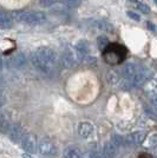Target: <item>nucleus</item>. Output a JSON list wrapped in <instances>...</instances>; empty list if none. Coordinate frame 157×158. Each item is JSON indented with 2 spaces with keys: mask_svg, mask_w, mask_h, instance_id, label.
I'll return each mask as SVG.
<instances>
[{
  "mask_svg": "<svg viewBox=\"0 0 157 158\" xmlns=\"http://www.w3.org/2000/svg\"><path fill=\"white\" fill-rule=\"evenodd\" d=\"M31 63L32 65L39 70L40 72L51 76L56 73L60 60L58 59L57 52L49 46H40L31 53Z\"/></svg>",
  "mask_w": 157,
  "mask_h": 158,
  "instance_id": "obj_1",
  "label": "nucleus"
},
{
  "mask_svg": "<svg viewBox=\"0 0 157 158\" xmlns=\"http://www.w3.org/2000/svg\"><path fill=\"white\" fill-rule=\"evenodd\" d=\"M128 54L126 47L121 44H109L103 51V59L110 65H118L125 59Z\"/></svg>",
  "mask_w": 157,
  "mask_h": 158,
  "instance_id": "obj_2",
  "label": "nucleus"
},
{
  "mask_svg": "<svg viewBox=\"0 0 157 158\" xmlns=\"http://www.w3.org/2000/svg\"><path fill=\"white\" fill-rule=\"evenodd\" d=\"M14 19L28 26H39L46 21V15L38 11H20L14 12Z\"/></svg>",
  "mask_w": 157,
  "mask_h": 158,
  "instance_id": "obj_3",
  "label": "nucleus"
},
{
  "mask_svg": "<svg viewBox=\"0 0 157 158\" xmlns=\"http://www.w3.org/2000/svg\"><path fill=\"white\" fill-rule=\"evenodd\" d=\"M79 63H80V56H79L78 50L76 48V46L67 45L62 53L60 65L66 69H72V67L78 65Z\"/></svg>",
  "mask_w": 157,
  "mask_h": 158,
  "instance_id": "obj_4",
  "label": "nucleus"
},
{
  "mask_svg": "<svg viewBox=\"0 0 157 158\" xmlns=\"http://www.w3.org/2000/svg\"><path fill=\"white\" fill-rule=\"evenodd\" d=\"M38 151L45 158H53L57 155V148L50 139H43L38 144Z\"/></svg>",
  "mask_w": 157,
  "mask_h": 158,
  "instance_id": "obj_5",
  "label": "nucleus"
},
{
  "mask_svg": "<svg viewBox=\"0 0 157 158\" xmlns=\"http://www.w3.org/2000/svg\"><path fill=\"white\" fill-rule=\"evenodd\" d=\"M91 27H95L99 31H104V32L108 33H113L115 31V27L112 25L111 23H109L108 20L105 19H89L86 21Z\"/></svg>",
  "mask_w": 157,
  "mask_h": 158,
  "instance_id": "obj_6",
  "label": "nucleus"
},
{
  "mask_svg": "<svg viewBox=\"0 0 157 158\" xmlns=\"http://www.w3.org/2000/svg\"><path fill=\"white\" fill-rule=\"evenodd\" d=\"M150 77V73L144 67H139V70L137 71V73L134 76V78L130 80V84L135 87H141L142 85H144L148 79Z\"/></svg>",
  "mask_w": 157,
  "mask_h": 158,
  "instance_id": "obj_7",
  "label": "nucleus"
},
{
  "mask_svg": "<svg viewBox=\"0 0 157 158\" xmlns=\"http://www.w3.org/2000/svg\"><path fill=\"white\" fill-rule=\"evenodd\" d=\"M26 136L25 133V129L21 125H18V124H14V125H11L10 130H8V137L13 142V143H21V140L24 139V137Z\"/></svg>",
  "mask_w": 157,
  "mask_h": 158,
  "instance_id": "obj_8",
  "label": "nucleus"
},
{
  "mask_svg": "<svg viewBox=\"0 0 157 158\" xmlns=\"http://www.w3.org/2000/svg\"><path fill=\"white\" fill-rule=\"evenodd\" d=\"M26 56L24 53H17L14 56H11L7 60H5L4 63L7 65V67L11 69H20L26 64Z\"/></svg>",
  "mask_w": 157,
  "mask_h": 158,
  "instance_id": "obj_9",
  "label": "nucleus"
},
{
  "mask_svg": "<svg viewBox=\"0 0 157 158\" xmlns=\"http://www.w3.org/2000/svg\"><path fill=\"white\" fill-rule=\"evenodd\" d=\"M37 146H38V143H37L36 136L32 135V133H26V136L21 140V148L27 153H33L37 150Z\"/></svg>",
  "mask_w": 157,
  "mask_h": 158,
  "instance_id": "obj_10",
  "label": "nucleus"
},
{
  "mask_svg": "<svg viewBox=\"0 0 157 158\" xmlns=\"http://www.w3.org/2000/svg\"><path fill=\"white\" fill-rule=\"evenodd\" d=\"M145 132L144 131H135L130 133L128 137H126V144L130 145V146H137V145L142 144L144 140H145Z\"/></svg>",
  "mask_w": 157,
  "mask_h": 158,
  "instance_id": "obj_11",
  "label": "nucleus"
},
{
  "mask_svg": "<svg viewBox=\"0 0 157 158\" xmlns=\"http://www.w3.org/2000/svg\"><path fill=\"white\" fill-rule=\"evenodd\" d=\"M77 131L78 135L83 138H87L90 137L93 132V125L90 122H80L77 126Z\"/></svg>",
  "mask_w": 157,
  "mask_h": 158,
  "instance_id": "obj_12",
  "label": "nucleus"
},
{
  "mask_svg": "<svg viewBox=\"0 0 157 158\" xmlns=\"http://www.w3.org/2000/svg\"><path fill=\"white\" fill-rule=\"evenodd\" d=\"M139 67L141 66H138L137 64H135V63H128V64H125L124 67H123V76H124V78L130 83V80L134 78V76L137 73V71L139 70Z\"/></svg>",
  "mask_w": 157,
  "mask_h": 158,
  "instance_id": "obj_13",
  "label": "nucleus"
},
{
  "mask_svg": "<svg viewBox=\"0 0 157 158\" xmlns=\"http://www.w3.org/2000/svg\"><path fill=\"white\" fill-rule=\"evenodd\" d=\"M63 156H64V158H82L83 153H82L79 148L74 146V145H70V146L64 149Z\"/></svg>",
  "mask_w": 157,
  "mask_h": 158,
  "instance_id": "obj_14",
  "label": "nucleus"
},
{
  "mask_svg": "<svg viewBox=\"0 0 157 158\" xmlns=\"http://www.w3.org/2000/svg\"><path fill=\"white\" fill-rule=\"evenodd\" d=\"M76 48L78 50L79 56H80V63H82V59L87 56V54H91V48H90V44L86 41V40H79L78 43L74 45Z\"/></svg>",
  "mask_w": 157,
  "mask_h": 158,
  "instance_id": "obj_15",
  "label": "nucleus"
},
{
  "mask_svg": "<svg viewBox=\"0 0 157 158\" xmlns=\"http://www.w3.org/2000/svg\"><path fill=\"white\" fill-rule=\"evenodd\" d=\"M13 26V18L10 13L2 11L0 14V27L1 30H8Z\"/></svg>",
  "mask_w": 157,
  "mask_h": 158,
  "instance_id": "obj_16",
  "label": "nucleus"
},
{
  "mask_svg": "<svg viewBox=\"0 0 157 158\" xmlns=\"http://www.w3.org/2000/svg\"><path fill=\"white\" fill-rule=\"evenodd\" d=\"M103 152H104V155L108 158H115L117 156L118 146H116L112 142H109V143H106V144L104 145Z\"/></svg>",
  "mask_w": 157,
  "mask_h": 158,
  "instance_id": "obj_17",
  "label": "nucleus"
},
{
  "mask_svg": "<svg viewBox=\"0 0 157 158\" xmlns=\"http://www.w3.org/2000/svg\"><path fill=\"white\" fill-rule=\"evenodd\" d=\"M106 80H108V83L112 86L121 85V83H122V78H121V77L118 76V73L115 72V71L108 72V74H106Z\"/></svg>",
  "mask_w": 157,
  "mask_h": 158,
  "instance_id": "obj_18",
  "label": "nucleus"
},
{
  "mask_svg": "<svg viewBox=\"0 0 157 158\" xmlns=\"http://www.w3.org/2000/svg\"><path fill=\"white\" fill-rule=\"evenodd\" d=\"M109 39H108V37H105V35H99L98 38H97V46L100 51H104L106 47L109 46Z\"/></svg>",
  "mask_w": 157,
  "mask_h": 158,
  "instance_id": "obj_19",
  "label": "nucleus"
},
{
  "mask_svg": "<svg viewBox=\"0 0 157 158\" xmlns=\"http://www.w3.org/2000/svg\"><path fill=\"white\" fill-rule=\"evenodd\" d=\"M59 1L63 5H65L66 7H70V8H77L82 4V0H59Z\"/></svg>",
  "mask_w": 157,
  "mask_h": 158,
  "instance_id": "obj_20",
  "label": "nucleus"
},
{
  "mask_svg": "<svg viewBox=\"0 0 157 158\" xmlns=\"http://www.w3.org/2000/svg\"><path fill=\"white\" fill-rule=\"evenodd\" d=\"M0 119H1V129H2V131L6 132L10 130V127H11V123H10V119H7L6 114L2 112L1 113V117H0Z\"/></svg>",
  "mask_w": 157,
  "mask_h": 158,
  "instance_id": "obj_21",
  "label": "nucleus"
},
{
  "mask_svg": "<svg viewBox=\"0 0 157 158\" xmlns=\"http://www.w3.org/2000/svg\"><path fill=\"white\" fill-rule=\"evenodd\" d=\"M82 63L85 64L86 66H95L97 64V58L91 56V54H87V56H85V57L82 59Z\"/></svg>",
  "mask_w": 157,
  "mask_h": 158,
  "instance_id": "obj_22",
  "label": "nucleus"
},
{
  "mask_svg": "<svg viewBox=\"0 0 157 158\" xmlns=\"http://www.w3.org/2000/svg\"><path fill=\"white\" fill-rule=\"evenodd\" d=\"M111 142L116 146H118V148H121V146H123L124 144H126V139H124L122 136H119V135H113L111 137Z\"/></svg>",
  "mask_w": 157,
  "mask_h": 158,
  "instance_id": "obj_23",
  "label": "nucleus"
},
{
  "mask_svg": "<svg viewBox=\"0 0 157 158\" xmlns=\"http://www.w3.org/2000/svg\"><path fill=\"white\" fill-rule=\"evenodd\" d=\"M145 146L148 148H156L157 146V133H152L151 136H149V138L145 143Z\"/></svg>",
  "mask_w": 157,
  "mask_h": 158,
  "instance_id": "obj_24",
  "label": "nucleus"
},
{
  "mask_svg": "<svg viewBox=\"0 0 157 158\" xmlns=\"http://www.w3.org/2000/svg\"><path fill=\"white\" fill-rule=\"evenodd\" d=\"M136 6H137V8L142 12V13H144V14L150 13V8H149V6H148V5H145V4H143V2L136 4Z\"/></svg>",
  "mask_w": 157,
  "mask_h": 158,
  "instance_id": "obj_25",
  "label": "nucleus"
},
{
  "mask_svg": "<svg viewBox=\"0 0 157 158\" xmlns=\"http://www.w3.org/2000/svg\"><path fill=\"white\" fill-rule=\"evenodd\" d=\"M126 14H128V17H129L130 19L135 20V21H141V15H139V14H137L136 12L128 11V12H126Z\"/></svg>",
  "mask_w": 157,
  "mask_h": 158,
  "instance_id": "obj_26",
  "label": "nucleus"
},
{
  "mask_svg": "<svg viewBox=\"0 0 157 158\" xmlns=\"http://www.w3.org/2000/svg\"><path fill=\"white\" fill-rule=\"evenodd\" d=\"M57 1H59V0H40V5L44 7H51Z\"/></svg>",
  "mask_w": 157,
  "mask_h": 158,
  "instance_id": "obj_27",
  "label": "nucleus"
},
{
  "mask_svg": "<svg viewBox=\"0 0 157 158\" xmlns=\"http://www.w3.org/2000/svg\"><path fill=\"white\" fill-rule=\"evenodd\" d=\"M91 157L92 158H108L104 155V152H99V151H92Z\"/></svg>",
  "mask_w": 157,
  "mask_h": 158,
  "instance_id": "obj_28",
  "label": "nucleus"
},
{
  "mask_svg": "<svg viewBox=\"0 0 157 158\" xmlns=\"http://www.w3.org/2000/svg\"><path fill=\"white\" fill-rule=\"evenodd\" d=\"M150 103H151V105L154 106V107H156V109H157V93H155V94H152V96H151Z\"/></svg>",
  "mask_w": 157,
  "mask_h": 158,
  "instance_id": "obj_29",
  "label": "nucleus"
},
{
  "mask_svg": "<svg viewBox=\"0 0 157 158\" xmlns=\"http://www.w3.org/2000/svg\"><path fill=\"white\" fill-rule=\"evenodd\" d=\"M146 26H148V28H149L150 31H156V26H155L151 21H148V23H146Z\"/></svg>",
  "mask_w": 157,
  "mask_h": 158,
  "instance_id": "obj_30",
  "label": "nucleus"
},
{
  "mask_svg": "<svg viewBox=\"0 0 157 158\" xmlns=\"http://www.w3.org/2000/svg\"><path fill=\"white\" fill-rule=\"evenodd\" d=\"M139 158H151V157H150V156H148L146 153H142V155L139 156Z\"/></svg>",
  "mask_w": 157,
  "mask_h": 158,
  "instance_id": "obj_31",
  "label": "nucleus"
},
{
  "mask_svg": "<svg viewBox=\"0 0 157 158\" xmlns=\"http://www.w3.org/2000/svg\"><path fill=\"white\" fill-rule=\"evenodd\" d=\"M131 2H135V4H139V2H143V0H130Z\"/></svg>",
  "mask_w": 157,
  "mask_h": 158,
  "instance_id": "obj_32",
  "label": "nucleus"
},
{
  "mask_svg": "<svg viewBox=\"0 0 157 158\" xmlns=\"http://www.w3.org/2000/svg\"><path fill=\"white\" fill-rule=\"evenodd\" d=\"M23 157H24V158H31V156H27V155H24Z\"/></svg>",
  "mask_w": 157,
  "mask_h": 158,
  "instance_id": "obj_33",
  "label": "nucleus"
},
{
  "mask_svg": "<svg viewBox=\"0 0 157 158\" xmlns=\"http://www.w3.org/2000/svg\"><path fill=\"white\" fill-rule=\"evenodd\" d=\"M152 1H154V2L156 4V6H157V0H152Z\"/></svg>",
  "mask_w": 157,
  "mask_h": 158,
  "instance_id": "obj_34",
  "label": "nucleus"
}]
</instances>
